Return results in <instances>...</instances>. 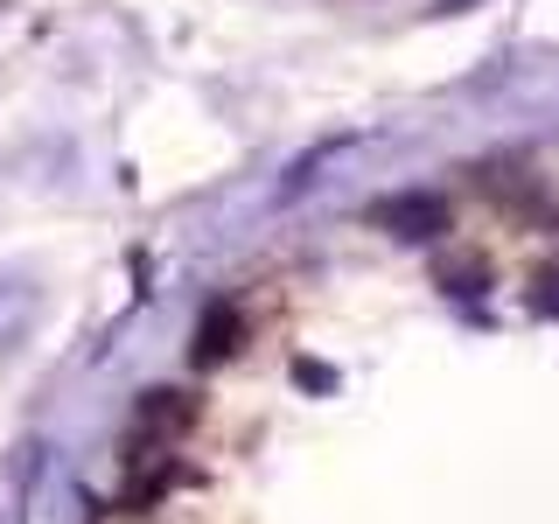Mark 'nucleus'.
I'll return each instance as SVG.
<instances>
[{
  "label": "nucleus",
  "instance_id": "1",
  "mask_svg": "<svg viewBox=\"0 0 559 524\" xmlns=\"http://www.w3.org/2000/svg\"><path fill=\"white\" fill-rule=\"evenodd\" d=\"M532 308H538V314H559V273H546V279H538V294H532Z\"/></svg>",
  "mask_w": 559,
  "mask_h": 524
}]
</instances>
